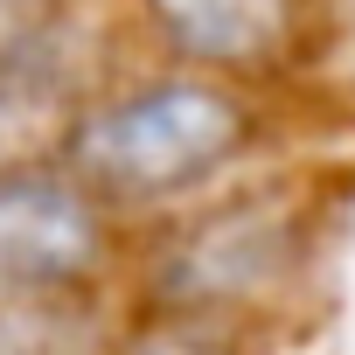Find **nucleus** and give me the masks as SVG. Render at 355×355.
Here are the masks:
<instances>
[{
	"label": "nucleus",
	"instance_id": "1",
	"mask_svg": "<svg viewBox=\"0 0 355 355\" xmlns=\"http://www.w3.org/2000/svg\"><path fill=\"white\" fill-rule=\"evenodd\" d=\"M244 146V112L216 84L167 77L146 91H125L70 125V167L77 182L112 196H174L223 167Z\"/></svg>",
	"mask_w": 355,
	"mask_h": 355
},
{
	"label": "nucleus",
	"instance_id": "2",
	"mask_svg": "<svg viewBox=\"0 0 355 355\" xmlns=\"http://www.w3.org/2000/svg\"><path fill=\"white\" fill-rule=\"evenodd\" d=\"M105 251L98 209L84 182L56 174H0V286H35V293H70Z\"/></svg>",
	"mask_w": 355,
	"mask_h": 355
},
{
	"label": "nucleus",
	"instance_id": "3",
	"mask_svg": "<svg viewBox=\"0 0 355 355\" xmlns=\"http://www.w3.org/2000/svg\"><path fill=\"white\" fill-rule=\"evenodd\" d=\"M286 258H293L286 216L265 202H237L182 237V251L167 258V293L189 306H237V300L265 293L286 272Z\"/></svg>",
	"mask_w": 355,
	"mask_h": 355
},
{
	"label": "nucleus",
	"instance_id": "4",
	"mask_svg": "<svg viewBox=\"0 0 355 355\" xmlns=\"http://www.w3.org/2000/svg\"><path fill=\"white\" fill-rule=\"evenodd\" d=\"M146 15L196 63H265L293 35V0H146Z\"/></svg>",
	"mask_w": 355,
	"mask_h": 355
},
{
	"label": "nucleus",
	"instance_id": "5",
	"mask_svg": "<svg viewBox=\"0 0 355 355\" xmlns=\"http://www.w3.org/2000/svg\"><path fill=\"white\" fill-rule=\"evenodd\" d=\"M70 125H77V112H70L63 84H49L42 70H21V63H0V174H28L49 153H63Z\"/></svg>",
	"mask_w": 355,
	"mask_h": 355
},
{
	"label": "nucleus",
	"instance_id": "6",
	"mask_svg": "<svg viewBox=\"0 0 355 355\" xmlns=\"http://www.w3.org/2000/svg\"><path fill=\"white\" fill-rule=\"evenodd\" d=\"M77 313L63 293L35 286H0V355H70Z\"/></svg>",
	"mask_w": 355,
	"mask_h": 355
},
{
	"label": "nucleus",
	"instance_id": "7",
	"mask_svg": "<svg viewBox=\"0 0 355 355\" xmlns=\"http://www.w3.org/2000/svg\"><path fill=\"white\" fill-rule=\"evenodd\" d=\"M49 0H0V63H21V49L35 42Z\"/></svg>",
	"mask_w": 355,
	"mask_h": 355
},
{
	"label": "nucleus",
	"instance_id": "8",
	"mask_svg": "<svg viewBox=\"0 0 355 355\" xmlns=\"http://www.w3.org/2000/svg\"><path fill=\"white\" fill-rule=\"evenodd\" d=\"M125 355H216V348H202V341H189V334H160V341H139V348H125Z\"/></svg>",
	"mask_w": 355,
	"mask_h": 355
}]
</instances>
